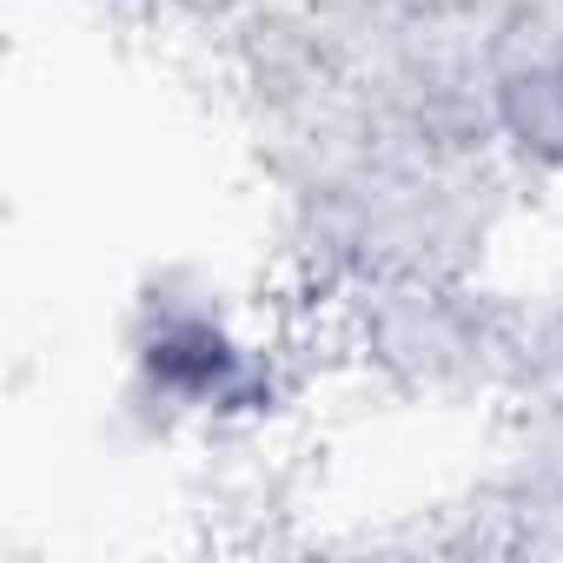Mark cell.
<instances>
[{"label":"cell","mask_w":563,"mask_h":563,"mask_svg":"<svg viewBox=\"0 0 563 563\" xmlns=\"http://www.w3.org/2000/svg\"><path fill=\"white\" fill-rule=\"evenodd\" d=\"M510 126H517L523 146L563 159V60H550V67H537L510 87Z\"/></svg>","instance_id":"obj_2"},{"label":"cell","mask_w":563,"mask_h":563,"mask_svg":"<svg viewBox=\"0 0 563 563\" xmlns=\"http://www.w3.org/2000/svg\"><path fill=\"white\" fill-rule=\"evenodd\" d=\"M140 365L159 391H173L186 405H239L252 391V358L206 312H179V319L153 325V339L140 345Z\"/></svg>","instance_id":"obj_1"}]
</instances>
